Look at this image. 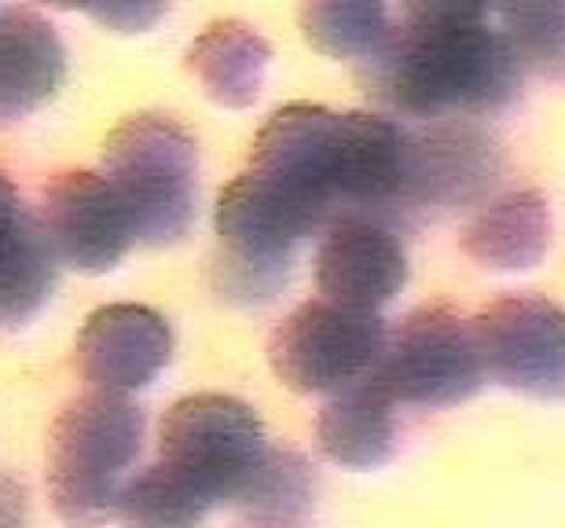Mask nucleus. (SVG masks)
Here are the masks:
<instances>
[{
  "mask_svg": "<svg viewBox=\"0 0 565 528\" xmlns=\"http://www.w3.org/2000/svg\"><path fill=\"white\" fill-rule=\"evenodd\" d=\"M375 88L393 110L415 118L492 115L518 96L522 71L514 49L500 30L459 26V30H390L382 49L371 55Z\"/></svg>",
  "mask_w": 565,
  "mask_h": 528,
  "instance_id": "obj_1",
  "label": "nucleus"
},
{
  "mask_svg": "<svg viewBox=\"0 0 565 528\" xmlns=\"http://www.w3.org/2000/svg\"><path fill=\"white\" fill-rule=\"evenodd\" d=\"M143 448V411L121 392L88 389L49 433V499L63 528L118 518L121 488Z\"/></svg>",
  "mask_w": 565,
  "mask_h": 528,
  "instance_id": "obj_2",
  "label": "nucleus"
},
{
  "mask_svg": "<svg viewBox=\"0 0 565 528\" xmlns=\"http://www.w3.org/2000/svg\"><path fill=\"white\" fill-rule=\"evenodd\" d=\"M104 176L129 213L137 243H180L195 220L199 143L166 115H132L104 140Z\"/></svg>",
  "mask_w": 565,
  "mask_h": 528,
  "instance_id": "obj_3",
  "label": "nucleus"
},
{
  "mask_svg": "<svg viewBox=\"0 0 565 528\" xmlns=\"http://www.w3.org/2000/svg\"><path fill=\"white\" fill-rule=\"evenodd\" d=\"M265 452L268 441L257 411L224 392L177 400L158 422V463L199 485L213 507H235Z\"/></svg>",
  "mask_w": 565,
  "mask_h": 528,
  "instance_id": "obj_4",
  "label": "nucleus"
},
{
  "mask_svg": "<svg viewBox=\"0 0 565 528\" xmlns=\"http://www.w3.org/2000/svg\"><path fill=\"white\" fill-rule=\"evenodd\" d=\"M371 375L397 403L451 408L481 389L484 367L470 323L445 305H426L386 334V349Z\"/></svg>",
  "mask_w": 565,
  "mask_h": 528,
  "instance_id": "obj_5",
  "label": "nucleus"
},
{
  "mask_svg": "<svg viewBox=\"0 0 565 528\" xmlns=\"http://www.w3.org/2000/svg\"><path fill=\"white\" fill-rule=\"evenodd\" d=\"M386 349V323L379 312H353L331 301L294 309L273 331L268 364L294 392H338L371 375Z\"/></svg>",
  "mask_w": 565,
  "mask_h": 528,
  "instance_id": "obj_6",
  "label": "nucleus"
},
{
  "mask_svg": "<svg viewBox=\"0 0 565 528\" xmlns=\"http://www.w3.org/2000/svg\"><path fill=\"white\" fill-rule=\"evenodd\" d=\"M484 378L536 400H565V309L507 294L470 320Z\"/></svg>",
  "mask_w": 565,
  "mask_h": 528,
  "instance_id": "obj_7",
  "label": "nucleus"
},
{
  "mask_svg": "<svg viewBox=\"0 0 565 528\" xmlns=\"http://www.w3.org/2000/svg\"><path fill=\"white\" fill-rule=\"evenodd\" d=\"M338 118L327 107L290 104L265 121L250 151V173L309 213L316 228L342 217L334 195Z\"/></svg>",
  "mask_w": 565,
  "mask_h": 528,
  "instance_id": "obj_8",
  "label": "nucleus"
},
{
  "mask_svg": "<svg viewBox=\"0 0 565 528\" xmlns=\"http://www.w3.org/2000/svg\"><path fill=\"white\" fill-rule=\"evenodd\" d=\"M41 228L55 261L85 276H104L132 250L137 231L129 213L99 173H60L44 187Z\"/></svg>",
  "mask_w": 565,
  "mask_h": 528,
  "instance_id": "obj_9",
  "label": "nucleus"
},
{
  "mask_svg": "<svg viewBox=\"0 0 565 528\" xmlns=\"http://www.w3.org/2000/svg\"><path fill=\"white\" fill-rule=\"evenodd\" d=\"M408 283V254L379 217H338L316 250V290L353 312H379Z\"/></svg>",
  "mask_w": 565,
  "mask_h": 528,
  "instance_id": "obj_10",
  "label": "nucleus"
},
{
  "mask_svg": "<svg viewBox=\"0 0 565 528\" xmlns=\"http://www.w3.org/2000/svg\"><path fill=\"white\" fill-rule=\"evenodd\" d=\"M77 370L88 389L129 392L147 389L173 359V327L147 305L96 309L77 334Z\"/></svg>",
  "mask_w": 565,
  "mask_h": 528,
  "instance_id": "obj_11",
  "label": "nucleus"
},
{
  "mask_svg": "<svg viewBox=\"0 0 565 528\" xmlns=\"http://www.w3.org/2000/svg\"><path fill=\"white\" fill-rule=\"evenodd\" d=\"M408 176V132L382 115L338 118L334 195L342 217H375L386 206H404Z\"/></svg>",
  "mask_w": 565,
  "mask_h": 528,
  "instance_id": "obj_12",
  "label": "nucleus"
},
{
  "mask_svg": "<svg viewBox=\"0 0 565 528\" xmlns=\"http://www.w3.org/2000/svg\"><path fill=\"white\" fill-rule=\"evenodd\" d=\"M500 170L492 140L470 126H437L408 137L404 206H467L481 198Z\"/></svg>",
  "mask_w": 565,
  "mask_h": 528,
  "instance_id": "obj_13",
  "label": "nucleus"
},
{
  "mask_svg": "<svg viewBox=\"0 0 565 528\" xmlns=\"http://www.w3.org/2000/svg\"><path fill=\"white\" fill-rule=\"evenodd\" d=\"M55 261L41 217L22 206L15 184L0 173V327H22L44 309L55 287Z\"/></svg>",
  "mask_w": 565,
  "mask_h": 528,
  "instance_id": "obj_14",
  "label": "nucleus"
},
{
  "mask_svg": "<svg viewBox=\"0 0 565 528\" xmlns=\"http://www.w3.org/2000/svg\"><path fill=\"white\" fill-rule=\"evenodd\" d=\"M66 49L38 11H0V121H19L60 93Z\"/></svg>",
  "mask_w": 565,
  "mask_h": 528,
  "instance_id": "obj_15",
  "label": "nucleus"
},
{
  "mask_svg": "<svg viewBox=\"0 0 565 528\" xmlns=\"http://www.w3.org/2000/svg\"><path fill=\"white\" fill-rule=\"evenodd\" d=\"M320 452L338 466L375 470L397 452V400L375 375L349 381L316 414Z\"/></svg>",
  "mask_w": 565,
  "mask_h": 528,
  "instance_id": "obj_16",
  "label": "nucleus"
},
{
  "mask_svg": "<svg viewBox=\"0 0 565 528\" xmlns=\"http://www.w3.org/2000/svg\"><path fill=\"white\" fill-rule=\"evenodd\" d=\"M462 250L492 272H529L551 250V206L540 191H511L473 213Z\"/></svg>",
  "mask_w": 565,
  "mask_h": 528,
  "instance_id": "obj_17",
  "label": "nucleus"
},
{
  "mask_svg": "<svg viewBox=\"0 0 565 528\" xmlns=\"http://www.w3.org/2000/svg\"><path fill=\"white\" fill-rule=\"evenodd\" d=\"M273 49L250 22H213L188 49V71L199 77L213 104L243 110L262 96Z\"/></svg>",
  "mask_w": 565,
  "mask_h": 528,
  "instance_id": "obj_18",
  "label": "nucleus"
},
{
  "mask_svg": "<svg viewBox=\"0 0 565 528\" xmlns=\"http://www.w3.org/2000/svg\"><path fill=\"white\" fill-rule=\"evenodd\" d=\"M301 37L331 60H371L390 37L386 0H298Z\"/></svg>",
  "mask_w": 565,
  "mask_h": 528,
  "instance_id": "obj_19",
  "label": "nucleus"
},
{
  "mask_svg": "<svg viewBox=\"0 0 565 528\" xmlns=\"http://www.w3.org/2000/svg\"><path fill=\"white\" fill-rule=\"evenodd\" d=\"M213 499L184 474L154 463L132 474L121 488L118 521L126 528H202Z\"/></svg>",
  "mask_w": 565,
  "mask_h": 528,
  "instance_id": "obj_20",
  "label": "nucleus"
},
{
  "mask_svg": "<svg viewBox=\"0 0 565 528\" xmlns=\"http://www.w3.org/2000/svg\"><path fill=\"white\" fill-rule=\"evenodd\" d=\"M503 37L525 71L565 74V0H492Z\"/></svg>",
  "mask_w": 565,
  "mask_h": 528,
  "instance_id": "obj_21",
  "label": "nucleus"
},
{
  "mask_svg": "<svg viewBox=\"0 0 565 528\" xmlns=\"http://www.w3.org/2000/svg\"><path fill=\"white\" fill-rule=\"evenodd\" d=\"M312 466L290 448H268L235 499V507L246 514H265V518H301L312 507Z\"/></svg>",
  "mask_w": 565,
  "mask_h": 528,
  "instance_id": "obj_22",
  "label": "nucleus"
},
{
  "mask_svg": "<svg viewBox=\"0 0 565 528\" xmlns=\"http://www.w3.org/2000/svg\"><path fill=\"white\" fill-rule=\"evenodd\" d=\"M82 11H88L110 33L137 37L158 26V19L169 11V0H82Z\"/></svg>",
  "mask_w": 565,
  "mask_h": 528,
  "instance_id": "obj_23",
  "label": "nucleus"
},
{
  "mask_svg": "<svg viewBox=\"0 0 565 528\" xmlns=\"http://www.w3.org/2000/svg\"><path fill=\"white\" fill-rule=\"evenodd\" d=\"M408 22L404 26L419 30H459L481 26L492 11V0H401Z\"/></svg>",
  "mask_w": 565,
  "mask_h": 528,
  "instance_id": "obj_24",
  "label": "nucleus"
},
{
  "mask_svg": "<svg viewBox=\"0 0 565 528\" xmlns=\"http://www.w3.org/2000/svg\"><path fill=\"white\" fill-rule=\"evenodd\" d=\"M0 528H26V492L0 474Z\"/></svg>",
  "mask_w": 565,
  "mask_h": 528,
  "instance_id": "obj_25",
  "label": "nucleus"
},
{
  "mask_svg": "<svg viewBox=\"0 0 565 528\" xmlns=\"http://www.w3.org/2000/svg\"><path fill=\"white\" fill-rule=\"evenodd\" d=\"M235 528H301L298 518H265V514H246V521Z\"/></svg>",
  "mask_w": 565,
  "mask_h": 528,
  "instance_id": "obj_26",
  "label": "nucleus"
},
{
  "mask_svg": "<svg viewBox=\"0 0 565 528\" xmlns=\"http://www.w3.org/2000/svg\"><path fill=\"white\" fill-rule=\"evenodd\" d=\"M38 4H49V8H82V0H38Z\"/></svg>",
  "mask_w": 565,
  "mask_h": 528,
  "instance_id": "obj_27",
  "label": "nucleus"
}]
</instances>
